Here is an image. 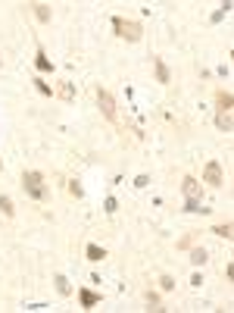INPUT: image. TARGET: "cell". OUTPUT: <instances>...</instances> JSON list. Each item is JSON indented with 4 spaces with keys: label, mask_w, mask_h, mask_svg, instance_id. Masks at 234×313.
Returning a JSON list of instances; mask_svg holds the SVG:
<instances>
[{
    "label": "cell",
    "mask_w": 234,
    "mask_h": 313,
    "mask_svg": "<svg viewBox=\"0 0 234 313\" xmlns=\"http://www.w3.org/2000/svg\"><path fill=\"white\" fill-rule=\"evenodd\" d=\"M34 88H38L41 94H53V91H50V85H47V82H41V78H34Z\"/></svg>",
    "instance_id": "obj_22"
},
{
    "label": "cell",
    "mask_w": 234,
    "mask_h": 313,
    "mask_svg": "<svg viewBox=\"0 0 234 313\" xmlns=\"http://www.w3.org/2000/svg\"><path fill=\"white\" fill-rule=\"evenodd\" d=\"M78 301H81V307H85V310H91V307L100 304V295L91 292V288H81V292H78Z\"/></svg>",
    "instance_id": "obj_7"
},
{
    "label": "cell",
    "mask_w": 234,
    "mask_h": 313,
    "mask_svg": "<svg viewBox=\"0 0 234 313\" xmlns=\"http://www.w3.org/2000/svg\"><path fill=\"white\" fill-rule=\"evenodd\" d=\"M147 182H150L147 176H137V179H134V188H147Z\"/></svg>",
    "instance_id": "obj_24"
},
{
    "label": "cell",
    "mask_w": 234,
    "mask_h": 313,
    "mask_svg": "<svg viewBox=\"0 0 234 313\" xmlns=\"http://www.w3.org/2000/svg\"><path fill=\"white\" fill-rule=\"evenodd\" d=\"M216 110H219V113H231V110H234L231 91H219V94H216Z\"/></svg>",
    "instance_id": "obj_6"
},
{
    "label": "cell",
    "mask_w": 234,
    "mask_h": 313,
    "mask_svg": "<svg viewBox=\"0 0 234 313\" xmlns=\"http://www.w3.org/2000/svg\"><path fill=\"white\" fill-rule=\"evenodd\" d=\"M69 191H72L75 198H81V194H85V191H81V185H78V182H69Z\"/></svg>",
    "instance_id": "obj_23"
},
{
    "label": "cell",
    "mask_w": 234,
    "mask_h": 313,
    "mask_svg": "<svg viewBox=\"0 0 234 313\" xmlns=\"http://www.w3.org/2000/svg\"><path fill=\"white\" fill-rule=\"evenodd\" d=\"M113 28H116V34H119L122 41H128V44H137L140 38H144V28H140V22H134V19L116 16V19H113Z\"/></svg>",
    "instance_id": "obj_2"
},
{
    "label": "cell",
    "mask_w": 234,
    "mask_h": 313,
    "mask_svg": "<svg viewBox=\"0 0 234 313\" xmlns=\"http://www.w3.org/2000/svg\"><path fill=\"white\" fill-rule=\"evenodd\" d=\"M0 169H3V163H0Z\"/></svg>",
    "instance_id": "obj_25"
},
{
    "label": "cell",
    "mask_w": 234,
    "mask_h": 313,
    "mask_svg": "<svg viewBox=\"0 0 234 313\" xmlns=\"http://www.w3.org/2000/svg\"><path fill=\"white\" fill-rule=\"evenodd\" d=\"M153 69H156V82H159V85H169L172 75H169V66L162 63V56H153Z\"/></svg>",
    "instance_id": "obj_8"
},
{
    "label": "cell",
    "mask_w": 234,
    "mask_h": 313,
    "mask_svg": "<svg viewBox=\"0 0 234 313\" xmlns=\"http://www.w3.org/2000/svg\"><path fill=\"white\" fill-rule=\"evenodd\" d=\"M53 282H56V292H60L63 298H69V295H72V285H69V279H66V276H63V273H60V276H56V279H53Z\"/></svg>",
    "instance_id": "obj_12"
},
{
    "label": "cell",
    "mask_w": 234,
    "mask_h": 313,
    "mask_svg": "<svg viewBox=\"0 0 234 313\" xmlns=\"http://www.w3.org/2000/svg\"><path fill=\"white\" fill-rule=\"evenodd\" d=\"M94 94H97V107H100V113L107 116L110 122H116V97L110 94L107 88H97V91H94Z\"/></svg>",
    "instance_id": "obj_3"
},
{
    "label": "cell",
    "mask_w": 234,
    "mask_h": 313,
    "mask_svg": "<svg viewBox=\"0 0 234 313\" xmlns=\"http://www.w3.org/2000/svg\"><path fill=\"white\" fill-rule=\"evenodd\" d=\"M22 188H25V194L34 198V201H47V198H50V188H47L44 176H41V172H34V169L22 172Z\"/></svg>",
    "instance_id": "obj_1"
},
{
    "label": "cell",
    "mask_w": 234,
    "mask_h": 313,
    "mask_svg": "<svg viewBox=\"0 0 234 313\" xmlns=\"http://www.w3.org/2000/svg\"><path fill=\"white\" fill-rule=\"evenodd\" d=\"M85 254H88V260H91V263H100L103 257H107V251H103L100 245H94V241H91V245L85 248Z\"/></svg>",
    "instance_id": "obj_10"
},
{
    "label": "cell",
    "mask_w": 234,
    "mask_h": 313,
    "mask_svg": "<svg viewBox=\"0 0 234 313\" xmlns=\"http://www.w3.org/2000/svg\"><path fill=\"white\" fill-rule=\"evenodd\" d=\"M56 97L66 100V103H72V100H75V88H72V82H56Z\"/></svg>",
    "instance_id": "obj_9"
},
{
    "label": "cell",
    "mask_w": 234,
    "mask_h": 313,
    "mask_svg": "<svg viewBox=\"0 0 234 313\" xmlns=\"http://www.w3.org/2000/svg\"><path fill=\"white\" fill-rule=\"evenodd\" d=\"M34 66H38L41 72H50V60H47V56H44V50L38 53V60H34Z\"/></svg>",
    "instance_id": "obj_18"
},
{
    "label": "cell",
    "mask_w": 234,
    "mask_h": 313,
    "mask_svg": "<svg viewBox=\"0 0 234 313\" xmlns=\"http://www.w3.org/2000/svg\"><path fill=\"white\" fill-rule=\"evenodd\" d=\"M209 232H213V235H219V238H231V223H219V226H213V229H209Z\"/></svg>",
    "instance_id": "obj_15"
},
{
    "label": "cell",
    "mask_w": 234,
    "mask_h": 313,
    "mask_svg": "<svg viewBox=\"0 0 234 313\" xmlns=\"http://www.w3.org/2000/svg\"><path fill=\"white\" fill-rule=\"evenodd\" d=\"M216 125L222 132H231L234 129V122H231V113H216Z\"/></svg>",
    "instance_id": "obj_13"
},
{
    "label": "cell",
    "mask_w": 234,
    "mask_h": 313,
    "mask_svg": "<svg viewBox=\"0 0 234 313\" xmlns=\"http://www.w3.org/2000/svg\"><path fill=\"white\" fill-rule=\"evenodd\" d=\"M181 191H184L187 201H203V185H200V179H194V176H184Z\"/></svg>",
    "instance_id": "obj_4"
},
{
    "label": "cell",
    "mask_w": 234,
    "mask_h": 313,
    "mask_svg": "<svg viewBox=\"0 0 234 313\" xmlns=\"http://www.w3.org/2000/svg\"><path fill=\"white\" fill-rule=\"evenodd\" d=\"M0 213H3V216H9V219L16 216V207H13V201H9L6 194H0Z\"/></svg>",
    "instance_id": "obj_14"
},
{
    "label": "cell",
    "mask_w": 234,
    "mask_h": 313,
    "mask_svg": "<svg viewBox=\"0 0 234 313\" xmlns=\"http://www.w3.org/2000/svg\"><path fill=\"white\" fill-rule=\"evenodd\" d=\"M103 210H107V213H116V210H119V201H116V198H107V204H103Z\"/></svg>",
    "instance_id": "obj_21"
},
{
    "label": "cell",
    "mask_w": 234,
    "mask_h": 313,
    "mask_svg": "<svg viewBox=\"0 0 234 313\" xmlns=\"http://www.w3.org/2000/svg\"><path fill=\"white\" fill-rule=\"evenodd\" d=\"M203 182L213 185V188H219V185L225 182V179H222V163H219V160H209V163H206V169H203Z\"/></svg>",
    "instance_id": "obj_5"
},
{
    "label": "cell",
    "mask_w": 234,
    "mask_h": 313,
    "mask_svg": "<svg viewBox=\"0 0 234 313\" xmlns=\"http://www.w3.org/2000/svg\"><path fill=\"white\" fill-rule=\"evenodd\" d=\"M206 260H209V254H206L203 248H194V251H191V263H194V266H203Z\"/></svg>",
    "instance_id": "obj_16"
},
{
    "label": "cell",
    "mask_w": 234,
    "mask_h": 313,
    "mask_svg": "<svg viewBox=\"0 0 234 313\" xmlns=\"http://www.w3.org/2000/svg\"><path fill=\"white\" fill-rule=\"evenodd\" d=\"M191 248H194V235H184L178 241V251H191Z\"/></svg>",
    "instance_id": "obj_20"
},
{
    "label": "cell",
    "mask_w": 234,
    "mask_h": 313,
    "mask_svg": "<svg viewBox=\"0 0 234 313\" xmlns=\"http://www.w3.org/2000/svg\"><path fill=\"white\" fill-rule=\"evenodd\" d=\"M147 304H150V310H162V304H159V295H156V292H147Z\"/></svg>",
    "instance_id": "obj_19"
},
{
    "label": "cell",
    "mask_w": 234,
    "mask_h": 313,
    "mask_svg": "<svg viewBox=\"0 0 234 313\" xmlns=\"http://www.w3.org/2000/svg\"><path fill=\"white\" fill-rule=\"evenodd\" d=\"M159 288H162V292H172V288H175V279H172L169 273H162V276H159Z\"/></svg>",
    "instance_id": "obj_17"
},
{
    "label": "cell",
    "mask_w": 234,
    "mask_h": 313,
    "mask_svg": "<svg viewBox=\"0 0 234 313\" xmlns=\"http://www.w3.org/2000/svg\"><path fill=\"white\" fill-rule=\"evenodd\" d=\"M31 9H34V16H38L41 22H50L53 19V13H50V6H47V3H31Z\"/></svg>",
    "instance_id": "obj_11"
}]
</instances>
